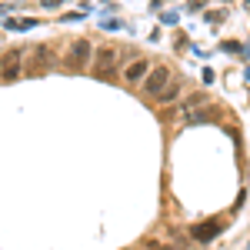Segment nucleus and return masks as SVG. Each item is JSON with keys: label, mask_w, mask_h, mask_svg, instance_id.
<instances>
[{"label": "nucleus", "mask_w": 250, "mask_h": 250, "mask_svg": "<svg viewBox=\"0 0 250 250\" xmlns=\"http://www.w3.org/2000/svg\"><path fill=\"white\" fill-rule=\"evenodd\" d=\"M177 94H180V87H173V83H170V87H164L157 97H160V104H170V100H177Z\"/></svg>", "instance_id": "7"}, {"label": "nucleus", "mask_w": 250, "mask_h": 250, "mask_svg": "<svg viewBox=\"0 0 250 250\" xmlns=\"http://www.w3.org/2000/svg\"><path fill=\"white\" fill-rule=\"evenodd\" d=\"M167 77H170V74H167L164 67H157V70H150V74L144 77V90H147V94H160V90L167 87Z\"/></svg>", "instance_id": "2"}, {"label": "nucleus", "mask_w": 250, "mask_h": 250, "mask_svg": "<svg viewBox=\"0 0 250 250\" xmlns=\"http://www.w3.org/2000/svg\"><path fill=\"white\" fill-rule=\"evenodd\" d=\"M20 70H23V54L20 50H7L0 57V80L3 83H14L20 77Z\"/></svg>", "instance_id": "1"}, {"label": "nucleus", "mask_w": 250, "mask_h": 250, "mask_svg": "<svg viewBox=\"0 0 250 250\" xmlns=\"http://www.w3.org/2000/svg\"><path fill=\"white\" fill-rule=\"evenodd\" d=\"M124 74H127V80H130V83H137V80H144L147 74H150V63H147V60H134Z\"/></svg>", "instance_id": "3"}, {"label": "nucleus", "mask_w": 250, "mask_h": 250, "mask_svg": "<svg viewBox=\"0 0 250 250\" xmlns=\"http://www.w3.org/2000/svg\"><path fill=\"white\" fill-rule=\"evenodd\" d=\"M150 250H170V247H160V244H150Z\"/></svg>", "instance_id": "8"}, {"label": "nucleus", "mask_w": 250, "mask_h": 250, "mask_svg": "<svg viewBox=\"0 0 250 250\" xmlns=\"http://www.w3.org/2000/svg\"><path fill=\"white\" fill-rule=\"evenodd\" d=\"M70 60H74V63H87V60H90V43H87V40H77L74 50H70Z\"/></svg>", "instance_id": "4"}, {"label": "nucleus", "mask_w": 250, "mask_h": 250, "mask_svg": "<svg viewBox=\"0 0 250 250\" xmlns=\"http://www.w3.org/2000/svg\"><path fill=\"white\" fill-rule=\"evenodd\" d=\"M213 233H217V224H213V220L200 224V227H193V237H197V240H210Z\"/></svg>", "instance_id": "6"}, {"label": "nucleus", "mask_w": 250, "mask_h": 250, "mask_svg": "<svg viewBox=\"0 0 250 250\" xmlns=\"http://www.w3.org/2000/svg\"><path fill=\"white\" fill-rule=\"evenodd\" d=\"M110 63H114V50H110V47L97 50V74H100V77H104V67H107V74H110Z\"/></svg>", "instance_id": "5"}]
</instances>
